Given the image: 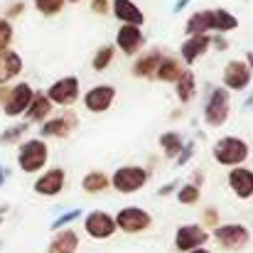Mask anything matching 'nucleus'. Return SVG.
<instances>
[{
  "mask_svg": "<svg viewBox=\"0 0 253 253\" xmlns=\"http://www.w3.org/2000/svg\"><path fill=\"white\" fill-rule=\"evenodd\" d=\"M209 30H211V10H199V12H194V15L187 20V27H184L187 37H189V35H209Z\"/></svg>",
  "mask_w": 253,
  "mask_h": 253,
  "instance_id": "obj_25",
  "label": "nucleus"
},
{
  "mask_svg": "<svg viewBox=\"0 0 253 253\" xmlns=\"http://www.w3.org/2000/svg\"><path fill=\"white\" fill-rule=\"evenodd\" d=\"M22 10H25V2H15V5H10V7L5 10V20H10V17H17V15H22Z\"/></svg>",
  "mask_w": 253,
  "mask_h": 253,
  "instance_id": "obj_38",
  "label": "nucleus"
},
{
  "mask_svg": "<svg viewBox=\"0 0 253 253\" xmlns=\"http://www.w3.org/2000/svg\"><path fill=\"white\" fill-rule=\"evenodd\" d=\"M82 187H84L86 194H101V192H106L111 187V177L106 172H101V169H91V172L84 174Z\"/></svg>",
  "mask_w": 253,
  "mask_h": 253,
  "instance_id": "obj_23",
  "label": "nucleus"
},
{
  "mask_svg": "<svg viewBox=\"0 0 253 253\" xmlns=\"http://www.w3.org/2000/svg\"><path fill=\"white\" fill-rule=\"evenodd\" d=\"M32 98H35V91H32V86L27 84V82L15 84L12 88H10V93H7L5 103H2L5 116H10V118L25 116V113H27V108H30V103H32Z\"/></svg>",
  "mask_w": 253,
  "mask_h": 253,
  "instance_id": "obj_9",
  "label": "nucleus"
},
{
  "mask_svg": "<svg viewBox=\"0 0 253 253\" xmlns=\"http://www.w3.org/2000/svg\"><path fill=\"white\" fill-rule=\"evenodd\" d=\"M116 101V86L111 84H98L91 86L84 93V108L91 113H106Z\"/></svg>",
  "mask_w": 253,
  "mask_h": 253,
  "instance_id": "obj_12",
  "label": "nucleus"
},
{
  "mask_svg": "<svg viewBox=\"0 0 253 253\" xmlns=\"http://www.w3.org/2000/svg\"><path fill=\"white\" fill-rule=\"evenodd\" d=\"M184 74V69H182V62L179 59H174V57H163V62H160V67H158V72H155V77L160 79V82H165V84H177V79Z\"/></svg>",
  "mask_w": 253,
  "mask_h": 253,
  "instance_id": "obj_24",
  "label": "nucleus"
},
{
  "mask_svg": "<svg viewBox=\"0 0 253 253\" xmlns=\"http://www.w3.org/2000/svg\"><path fill=\"white\" fill-rule=\"evenodd\" d=\"M187 2H189V0H179V2H177V5H174V12H179V10H182V7H184V5H187Z\"/></svg>",
  "mask_w": 253,
  "mask_h": 253,
  "instance_id": "obj_41",
  "label": "nucleus"
},
{
  "mask_svg": "<svg viewBox=\"0 0 253 253\" xmlns=\"http://www.w3.org/2000/svg\"><path fill=\"white\" fill-rule=\"evenodd\" d=\"M44 93H47V98L52 101V106L69 108V106H74V103L79 101V96H82V82H79V77H62V79H57L54 84L49 86Z\"/></svg>",
  "mask_w": 253,
  "mask_h": 253,
  "instance_id": "obj_5",
  "label": "nucleus"
},
{
  "mask_svg": "<svg viewBox=\"0 0 253 253\" xmlns=\"http://www.w3.org/2000/svg\"><path fill=\"white\" fill-rule=\"evenodd\" d=\"M160 148H163V153H165L168 160H177V155L184 148V140H182V135L177 130H168V133L160 135Z\"/></svg>",
  "mask_w": 253,
  "mask_h": 253,
  "instance_id": "obj_27",
  "label": "nucleus"
},
{
  "mask_svg": "<svg viewBox=\"0 0 253 253\" xmlns=\"http://www.w3.org/2000/svg\"><path fill=\"white\" fill-rule=\"evenodd\" d=\"M79 126V116L74 111H64L49 121L42 123V135L44 138H69Z\"/></svg>",
  "mask_w": 253,
  "mask_h": 253,
  "instance_id": "obj_11",
  "label": "nucleus"
},
{
  "mask_svg": "<svg viewBox=\"0 0 253 253\" xmlns=\"http://www.w3.org/2000/svg\"><path fill=\"white\" fill-rule=\"evenodd\" d=\"M64 5H67V0H35V7H37L42 15H47V17L62 12Z\"/></svg>",
  "mask_w": 253,
  "mask_h": 253,
  "instance_id": "obj_32",
  "label": "nucleus"
},
{
  "mask_svg": "<svg viewBox=\"0 0 253 253\" xmlns=\"http://www.w3.org/2000/svg\"><path fill=\"white\" fill-rule=\"evenodd\" d=\"M52 101L47 98V93L44 91H35V98H32V103H30V108H27V123H44L47 118H49V113H52Z\"/></svg>",
  "mask_w": 253,
  "mask_h": 253,
  "instance_id": "obj_20",
  "label": "nucleus"
},
{
  "mask_svg": "<svg viewBox=\"0 0 253 253\" xmlns=\"http://www.w3.org/2000/svg\"><path fill=\"white\" fill-rule=\"evenodd\" d=\"M113 57H116V49H113V44H106V47H101V49L93 54V62H91L93 72H103V69H108V67H111V62H113Z\"/></svg>",
  "mask_w": 253,
  "mask_h": 253,
  "instance_id": "obj_29",
  "label": "nucleus"
},
{
  "mask_svg": "<svg viewBox=\"0 0 253 253\" xmlns=\"http://www.w3.org/2000/svg\"><path fill=\"white\" fill-rule=\"evenodd\" d=\"M221 82H224L226 91H244L246 86L251 84V69H249V64L241 62V59H231L224 67Z\"/></svg>",
  "mask_w": 253,
  "mask_h": 253,
  "instance_id": "obj_13",
  "label": "nucleus"
},
{
  "mask_svg": "<svg viewBox=\"0 0 253 253\" xmlns=\"http://www.w3.org/2000/svg\"><path fill=\"white\" fill-rule=\"evenodd\" d=\"M229 187L239 199H251L253 197V169L249 168H231L229 169Z\"/></svg>",
  "mask_w": 253,
  "mask_h": 253,
  "instance_id": "obj_17",
  "label": "nucleus"
},
{
  "mask_svg": "<svg viewBox=\"0 0 253 253\" xmlns=\"http://www.w3.org/2000/svg\"><path fill=\"white\" fill-rule=\"evenodd\" d=\"M174 91H177L179 103H189V101H194V96H197V77H194L192 72H184V74L177 79Z\"/></svg>",
  "mask_w": 253,
  "mask_h": 253,
  "instance_id": "obj_26",
  "label": "nucleus"
},
{
  "mask_svg": "<svg viewBox=\"0 0 253 253\" xmlns=\"http://www.w3.org/2000/svg\"><path fill=\"white\" fill-rule=\"evenodd\" d=\"M20 72H22V57L17 52H10V49L0 52V86L12 82Z\"/></svg>",
  "mask_w": 253,
  "mask_h": 253,
  "instance_id": "obj_21",
  "label": "nucleus"
},
{
  "mask_svg": "<svg viewBox=\"0 0 253 253\" xmlns=\"http://www.w3.org/2000/svg\"><path fill=\"white\" fill-rule=\"evenodd\" d=\"M214 239L226 251H244L251 244V231L244 224H219L214 229Z\"/></svg>",
  "mask_w": 253,
  "mask_h": 253,
  "instance_id": "obj_6",
  "label": "nucleus"
},
{
  "mask_svg": "<svg viewBox=\"0 0 253 253\" xmlns=\"http://www.w3.org/2000/svg\"><path fill=\"white\" fill-rule=\"evenodd\" d=\"M113 219H116V229L126 234H140L153 226V216L143 207H123Z\"/></svg>",
  "mask_w": 253,
  "mask_h": 253,
  "instance_id": "obj_7",
  "label": "nucleus"
},
{
  "mask_svg": "<svg viewBox=\"0 0 253 253\" xmlns=\"http://www.w3.org/2000/svg\"><path fill=\"white\" fill-rule=\"evenodd\" d=\"M192 155H194V143H187V145L182 148V153L177 155V165H187Z\"/></svg>",
  "mask_w": 253,
  "mask_h": 253,
  "instance_id": "obj_36",
  "label": "nucleus"
},
{
  "mask_svg": "<svg viewBox=\"0 0 253 253\" xmlns=\"http://www.w3.org/2000/svg\"><path fill=\"white\" fill-rule=\"evenodd\" d=\"M174 189H177V182H168L165 187H160V192H158V194H160V197H168V194H172Z\"/></svg>",
  "mask_w": 253,
  "mask_h": 253,
  "instance_id": "obj_39",
  "label": "nucleus"
},
{
  "mask_svg": "<svg viewBox=\"0 0 253 253\" xmlns=\"http://www.w3.org/2000/svg\"><path fill=\"white\" fill-rule=\"evenodd\" d=\"M239 27L236 15H231L229 10H211V30L216 32H231Z\"/></svg>",
  "mask_w": 253,
  "mask_h": 253,
  "instance_id": "obj_28",
  "label": "nucleus"
},
{
  "mask_svg": "<svg viewBox=\"0 0 253 253\" xmlns=\"http://www.w3.org/2000/svg\"><path fill=\"white\" fill-rule=\"evenodd\" d=\"M231 113V96L224 86H216L209 91V98L204 103V123L209 128H221L229 121Z\"/></svg>",
  "mask_w": 253,
  "mask_h": 253,
  "instance_id": "obj_3",
  "label": "nucleus"
},
{
  "mask_svg": "<svg viewBox=\"0 0 253 253\" xmlns=\"http://www.w3.org/2000/svg\"><path fill=\"white\" fill-rule=\"evenodd\" d=\"M49 163V148L44 140L40 138H32V140H25L17 150V168L27 174H35V172H42Z\"/></svg>",
  "mask_w": 253,
  "mask_h": 253,
  "instance_id": "obj_2",
  "label": "nucleus"
},
{
  "mask_svg": "<svg viewBox=\"0 0 253 253\" xmlns=\"http://www.w3.org/2000/svg\"><path fill=\"white\" fill-rule=\"evenodd\" d=\"M111 10H113V17H116L118 22H123V25H135V27H140V25L145 22L143 10H140L133 0H113V2H111Z\"/></svg>",
  "mask_w": 253,
  "mask_h": 253,
  "instance_id": "obj_18",
  "label": "nucleus"
},
{
  "mask_svg": "<svg viewBox=\"0 0 253 253\" xmlns=\"http://www.w3.org/2000/svg\"><path fill=\"white\" fill-rule=\"evenodd\" d=\"M91 10L98 15H106L111 12V0H91Z\"/></svg>",
  "mask_w": 253,
  "mask_h": 253,
  "instance_id": "obj_37",
  "label": "nucleus"
},
{
  "mask_svg": "<svg viewBox=\"0 0 253 253\" xmlns=\"http://www.w3.org/2000/svg\"><path fill=\"white\" fill-rule=\"evenodd\" d=\"M84 231L91 236V239L103 241V239H111L118 229H116V219H113L108 211L93 209V211H88L84 216Z\"/></svg>",
  "mask_w": 253,
  "mask_h": 253,
  "instance_id": "obj_8",
  "label": "nucleus"
},
{
  "mask_svg": "<svg viewBox=\"0 0 253 253\" xmlns=\"http://www.w3.org/2000/svg\"><path fill=\"white\" fill-rule=\"evenodd\" d=\"M160 62H163V52L160 49H150V52L140 54L138 62H133V74L135 77H143V79H150L158 72Z\"/></svg>",
  "mask_w": 253,
  "mask_h": 253,
  "instance_id": "obj_22",
  "label": "nucleus"
},
{
  "mask_svg": "<svg viewBox=\"0 0 253 253\" xmlns=\"http://www.w3.org/2000/svg\"><path fill=\"white\" fill-rule=\"evenodd\" d=\"M214 163L221 165V168H241L246 160H249V143L239 135H224L221 140L214 143Z\"/></svg>",
  "mask_w": 253,
  "mask_h": 253,
  "instance_id": "obj_1",
  "label": "nucleus"
},
{
  "mask_svg": "<svg viewBox=\"0 0 253 253\" xmlns=\"http://www.w3.org/2000/svg\"><path fill=\"white\" fill-rule=\"evenodd\" d=\"M150 179V172L140 165H123L111 174V187L121 194H133L140 192Z\"/></svg>",
  "mask_w": 253,
  "mask_h": 253,
  "instance_id": "obj_4",
  "label": "nucleus"
},
{
  "mask_svg": "<svg viewBox=\"0 0 253 253\" xmlns=\"http://www.w3.org/2000/svg\"><path fill=\"white\" fill-rule=\"evenodd\" d=\"M211 44H214L216 49H226V40H224V37H211Z\"/></svg>",
  "mask_w": 253,
  "mask_h": 253,
  "instance_id": "obj_40",
  "label": "nucleus"
},
{
  "mask_svg": "<svg viewBox=\"0 0 253 253\" xmlns=\"http://www.w3.org/2000/svg\"><path fill=\"white\" fill-rule=\"evenodd\" d=\"M199 197H202V192H199V187L197 184H182L179 189H177V202L179 204H184V207H192V204H197L199 202Z\"/></svg>",
  "mask_w": 253,
  "mask_h": 253,
  "instance_id": "obj_30",
  "label": "nucleus"
},
{
  "mask_svg": "<svg viewBox=\"0 0 253 253\" xmlns=\"http://www.w3.org/2000/svg\"><path fill=\"white\" fill-rule=\"evenodd\" d=\"M12 25H10V20H5V17H0V52H5V49H10V42H12Z\"/></svg>",
  "mask_w": 253,
  "mask_h": 253,
  "instance_id": "obj_33",
  "label": "nucleus"
},
{
  "mask_svg": "<svg viewBox=\"0 0 253 253\" xmlns=\"http://www.w3.org/2000/svg\"><path fill=\"white\" fill-rule=\"evenodd\" d=\"M116 47L126 54V57H133L138 54L143 47H145V35L140 27L135 25H121L118 35H116Z\"/></svg>",
  "mask_w": 253,
  "mask_h": 253,
  "instance_id": "obj_14",
  "label": "nucleus"
},
{
  "mask_svg": "<svg viewBox=\"0 0 253 253\" xmlns=\"http://www.w3.org/2000/svg\"><path fill=\"white\" fill-rule=\"evenodd\" d=\"M30 130V123H17V126H10L7 130H2L0 133V145H12V143H17L25 133Z\"/></svg>",
  "mask_w": 253,
  "mask_h": 253,
  "instance_id": "obj_31",
  "label": "nucleus"
},
{
  "mask_svg": "<svg viewBox=\"0 0 253 253\" xmlns=\"http://www.w3.org/2000/svg\"><path fill=\"white\" fill-rule=\"evenodd\" d=\"M202 221H204V229L209 226V229H216L219 226V209H214V207H207L204 209V216H202Z\"/></svg>",
  "mask_w": 253,
  "mask_h": 253,
  "instance_id": "obj_35",
  "label": "nucleus"
},
{
  "mask_svg": "<svg viewBox=\"0 0 253 253\" xmlns=\"http://www.w3.org/2000/svg\"><path fill=\"white\" fill-rule=\"evenodd\" d=\"M2 182H5V169L0 168V184H2Z\"/></svg>",
  "mask_w": 253,
  "mask_h": 253,
  "instance_id": "obj_44",
  "label": "nucleus"
},
{
  "mask_svg": "<svg viewBox=\"0 0 253 253\" xmlns=\"http://www.w3.org/2000/svg\"><path fill=\"white\" fill-rule=\"evenodd\" d=\"M209 241V231L202 224H184L174 234V249L182 253H189L194 249H202Z\"/></svg>",
  "mask_w": 253,
  "mask_h": 253,
  "instance_id": "obj_10",
  "label": "nucleus"
},
{
  "mask_svg": "<svg viewBox=\"0 0 253 253\" xmlns=\"http://www.w3.org/2000/svg\"><path fill=\"white\" fill-rule=\"evenodd\" d=\"M64 182H67L64 169L62 168H49L35 179V192L42 194V197H57V194H62Z\"/></svg>",
  "mask_w": 253,
  "mask_h": 253,
  "instance_id": "obj_15",
  "label": "nucleus"
},
{
  "mask_svg": "<svg viewBox=\"0 0 253 253\" xmlns=\"http://www.w3.org/2000/svg\"><path fill=\"white\" fill-rule=\"evenodd\" d=\"M189 253H211V251H209V249H204V246H202V249H194V251H189Z\"/></svg>",
  "mask_w": 253,
  "mask_h": 253,
  "instance_id": "obj_43",
  "label": "nucleus"
},
{
  "mask_svg": "<svg viewBox=\"0 0 253 253\" xmlns=\"http://www.w3.org/2000/svg\"><path fill=\"white\" fill-rule=\"evenodd\" d=\"M77 249H79V234L74 229H59L49 241L47 253H77Z\"/></svg>",
  "mask_w": 253,
  "mask_h": 253,
  "instance_id": "obj_19",
  "label": "nucleus"
},
{
  "mask_svg": "<svg viewBox=\"0 0 253 253\" xmlns=\"http://www.w3.org/2000/svg\"><path fill=\"white\" fill-rule=\"evenodd\" d=\"M79 216H82V209H72V211H67V214H62L59 219H54V221H52V229H54V231H59V229H64L67 224H72V221H77Z\"/></svg>",
  "mask_w": 253,
  "mask_h": 253,
  "instance_id": "obj_34",
  "label": "nucleus"
},
{
  "mask_svg": "<svg viewBox=\"0 0 253 253\" xmlns=\"http://www.w3.org/2000/svg\"><path fill=\"white\" fill-rule=\"evenodd\" d=\"M2 211H5V207H2V209H0V214H2Z\"/></svg>",
  "mask_w": 253,
  "mask_h": 253,
  "instance_id": "obj_46",
  "label": "nucleus"
},
{
  "mask_svg": "<svg viewBox=\"0 0 253 253\" xmlns=\"http://www.w3.org/2000/svg\"><path fill=\"white\" fill-rule=\"evenodd\" d=\"M211 47V37L209 35H189L182 47H179V57L184 64H194L199 57H204Z\"/></svg>",
  "mask_w": 253,
  "mask_h": 253,
  "instance_id": "obj_16",
  "label": "nucleus"
},
{
  "mask_svg": "<svg viewBox=\"0 0 253 253\" xmlns=\"http://www.w3.org/2000/svg\"><path fill=\"white\" fill-rule=\"evenodd\" d=\"M67 2H79V0H67Z\"/></svg>",
  "mask_w": 253,
  "mask_h": 253,
  "instance_id": "obj_45",
  "label": "nucleus"
},
{
  "mask_svg": "<svg viewBox=\"0 0 253 253\" xmlns=\"http://www.w3.org/2000/svg\"><path fill=\"white\" fill-rule=\"evenodd\" d=\"M246 59H249V62H246V64H249V69H253V52H249V54H246Z\"/></svg>",
  "mask_w": 253,
  "mask_h": 253,
  "instance_id": "obj_42",
  "label": "nucleus"
}]
</instances>
